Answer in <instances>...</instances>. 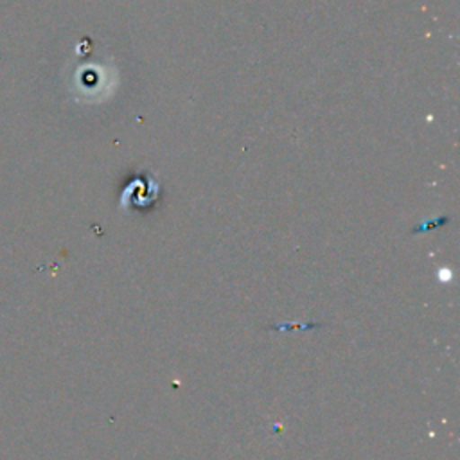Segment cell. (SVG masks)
I'll list each match as a JSON object with an SVG mask.
<instances>
[{
  "mask_svg": "<svg viewBox=\"0 0 460 460\" xmlns=\"http://www.w3.org/2000/svg\"><path fill=\"white\" fill-rule=\"evenodd\" d=\"M160 196V181L147 174L129 180L120 196L122 210H142L151 207Z\"/></svg>",
  "mask_w": 460,
  "mask_h": 460,
  "instance_id": "1",
  "label": "cell"
}]
</instances>
